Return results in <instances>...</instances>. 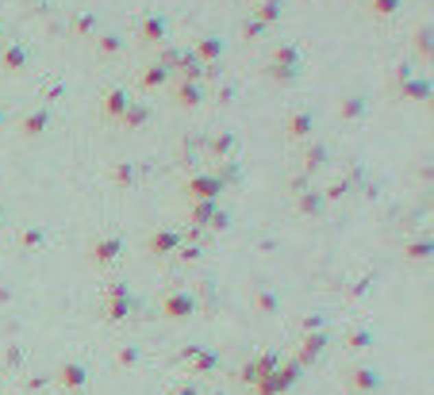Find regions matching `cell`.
Segmentation results:
<instances>
[{
    "instance_id": "6da1fadb",
    "label": "cell",
    "mask_w": 434,
    "mask_h": 395,
    "mask_svg": "<svg viewBox=\"0 0 434 395\" xmlns=\"http://www.w3.org/2000/svg\"><path fill=\"white\" fill-rule=\"evenodd\" d=\"M162 311H165V318H173V322H184V318H193V315H196V296H193V292H184V288L165 292V296H162Z\"/></svg>"
},
{
    "instance_id": "7a4b0ae2",
    "label": "cell",
    "mask_w": 434,
    "mask_h": 395,
    "mask_svg": "<svg viewBox=\"0 0 434 395\" xmlns=\"http://www.w3.org/2000/svg\"><path fill=\"white\" fill-rule=\"evenodd\" d=\"M165 35H169V20H165L162 12H146L143 20H138V39L146 47H165Z\"/></svg>"
},
{
    "instance_id": "3957f363",
    "label": "cell",
    "mask_w": 434,
    "mask_h": 395,
    "mask_svg": "<svg viewBox=\"0 0 434 395\" xmlns=\"http://www.w3.org/2000/svg\"><path fill=\"white\" fill-rule=\"evenodd\" d=\"M184 192H189V200L193 203H215V196L223 192V181L215 173H208V177H193V181L184 184Z\"/></svg>"
},
{
    "instance_id": "277c9868",
    "label": "cell",
    "mask_w": 434,
    "mask_h": 395,
    "mask_svg": "<svg viewBox=\"0 0 434 395\" xmlns=\"http://www.w3.org/2000/svg\"><path fill=\"white\" fill-rule=\"evenodd\" d=\"M173 100L181 107H200L204 100H208V88H204V81H177L173 85Z\"/></svg>"
},
{
    "instance_id": "5b68a950",
    "label": "cell",
    "mask_w": 434,
    "mask_h": 395,
    "mask_svg": "<svg viewBox=\"0 0 434 395\" xmlns=\"http://www.w3.org/2000/svg\"><path fill=\"white\" fill-rule=\"evenodd\" d=\"M311 131H315V116H311V112H304V107H300V112H292V116L285 119V135H289L292 142H304Z\"/></svg>"
},
{
    "instance_id": "8992f818",
    "label": "cell",
    "mask_w": 434,
    "mask_h": 395,
    "mask_svg": "<svg viewBox=\"0 0 434 395\" xmlns=\"http://www.w3.org/2000/svg\"><path fill=\"white\" fill-rule=\"evenodd\" d=\"M181 250V234L173 231V227H162V231L150 234V253L154 257H169V253Z\"/></svg>"
},
{
    "instance_id": "52a82bcc",
    "label": "cell",
    "mask_w": 434,
    "mask_h": 395,
    "mask_svg": "<svg viewBox=\"0 0 434 395\" xmlns=\"http://www.w3.org/2000/svg\"><path fill=\"white\" fill-rule=\"evenodd\" d=\"M47 127H50V104H43V107H35V112H27V116L20 119V135L23 138H39Z\"/></svg>"
},
{
    "instance_id": "ba28073f",
    "label": "cell",
    "mask_w": 434,
    "mask_h": 395,
    "mask_svg": "<svg viewBox=\"0 0 434 395\" xmlns=\"http://www.w3.org/2000/svg\"><path fill=\"white\" fill-rule=\"evenodd\" d=\"M127 104H131V92H127V88H108L104 100H100V112H104V119H123Z\"/></svg>"
},
{
    "instance_id": "9c48e42d",
    "label": "cell",
    "mask_w": 434,
    "mask_h": 395,
    "mask_svg": "<svg viewBox=\"0 0 434 395\" xmlns=\"http://www.w3.org/2000/svg\"><path fill=\"white\" fill-rule=\"evenodd\" d=\"M193 58L200 62V66H215V62L223 58V42L215 39V35H204V39H196V47H193Z\"/></svg>"
},
{
    "instance_id": "30bf717a",
    "label": "cell",
    "mask_w": 434,
    "mask_h": 395,
    "mask_svg": "<svg viewBox=\"0 0 434 395\" xmlns=\"http://www.w3.org/2000/svg\"><path fill=\"white\" fill-rule=\"evenodd\" d=\"M138 307V299L135 296H116V299H108L104 303V318L108 322H123V318H131V311Z\"/></svg>"
},
{
    "instance_id": "8fae6325",
    "label": "cell",
    "mask_w": 434,
    "mask_h": 395,
    "mask_svg": "<svg viewBox=\"0 0 434 395\" xmlns=\"http://www.w3.org/2000/svg\"><path fill=\"white\" fill-rule=\"evenodd\" d=\"M0 66H4V73H23L27 69V50L20 42H8V47L0 50Z\"/></svg>"
},
{
    "instance_id": "7c38bea8",
    "label": "cell",
    "mask_w": 434,
    "mask_h": 395,
    "mask_svg": "<svg viewBox=\"0 0 434 395\" xmlns=\"http://www.w3.org/2000/svg\"><path fill=\"white\" fill-rule=\"evenodd\" d=\"M119 250H123V242H119L116 234H112V238H97L93 242V261H97V265H112V261L119 257Z\"/></svg>"
},
{
    "instance_id": "4fadbf2b",
    "label": "cell",
    "mask_w": 434,
    "mask_h": 395,
    "mask_svg": "<svg viewBox=\"0 0 434 395\" xmlns=\"http://www.w3.org/2000/svg\"><path fill=\"white\" fill-rule=\"evenodd\" d=\"M58 380H62V387H69V392H81V387H85V380H88V372H85V365L69 361V365L58 368Z\"/></svg>"
},
{
    "instance_id": "5bb4252c",
    "label": "cell",
    "mask_w": 434,
    "mask_h": 395,
    "mask_svg": "<svg viewBox=\"0 0 434 395\" xmlns=\"http://www.w3.org/2000/svg\"><path fill=\"white\" fill-rule=\"evenodd\" d=\"M227 215L215 212V203H193V222L196 227H223Z\"/></svg>"
},
{
    "instance_id": "9a60e30c",
    "label": "cell",
    "mask_w": 434,
    "mask_h": 395,
    "mask_svg": "<svg viewBox=\"0 0 434 395\" xmlns=\"http://www.w3.org/2000/svg\"><path fill=\"white\" fill-rule=\"evenodd\" d=\"M250 20H258L261 27L269 31V23L280 20V0H261V4H254V16Z\"/></svg>"
},
{
    "instance_id": "2e32d148",
    "label": "cell",
    "mask_w": 434,
    "mask_h": 395,
    "mask_svg": "<svg viewBox=\"0 0 434 395\" xmlns=\"http://www.w3.org/2000/svg\"><path fill=\"white\" fill-rule=\"evenodd\" d=\"M184 361H193L196 372H215L219 368V353H204V349H184Z\"/></svg>"
},
{
    "instance_id": "e0dca14e",
    "label": "cell",
    "mask_w": 434,
    "mask_h": 395,
    "mask_svg": "<svg viewBox=\"0 0 434 395\" xmlns=\"http://www.w3.org/2000/svg\"><path fill=\"white\" fill-rule=\"evenodd\" d=\"M350 387H354V392H376V387H381V376H376L373 368H354V372H350Z\"/></svg>"
},
{
    "instance_id": "ac0fdd59",
    "label": "cell",
    "mask_w": 434,
    "mask_h": 395,
    "mask_svg": "<svg viewBox=\"0 0 434 395\" xmlns=\"http://www.w3.org/2000/svg\"><path fill=\"white\" fill-rule=\"evenodd\" d=\"M135 162H116L112 165V173H108V181L112 184H119V188H131V184H135Z\"/></svg>"
},
{
    "instance_id": "d6986e66",
    "label": "cell",
    "mask_w": 434,
    "mask_h": 395,
    "mask_svg": "<svg viewBox=\"0 0 434 395\" xmlns=\"http://www.w3.org/2000/svg\"><path fill=\"white\" fill-rule=\"evenodd\" d=\"M273 66H292V69H300V47L296 42H280L277 50H273Z\"/></svg>"
},
{
    "instance_id": "ffe728a7",
    "label": "cell",
    "mask_w": 434,
    "mask_h": 395,
    "mask_svg": "<svg viewBox=\"0 0 434 395\" xmlns=\"http://www.w3.org/2000/svg\"><path fill=\"white\" fill-rule=\"evenodd\" d=\"M400 97H404V100H426V97H431V81L407 77L404 85H400Z\"/></svg>"
},
{
    "instance_id": "44dd1931",
    "label": "cell",
    "mask_w": 434,
    "mask_h": 395,
    "mask_svg": "<svg viewBox=\"0 0 434 395\" xmlns=\"http://www.w3.org/2000/svg\"><path fill=\"white\" fill-rule=\"evenodd\" d=\"M169 77H173V73H169V69H162V66L154 62V66H146V69H143V77H138V85H143V88H162Z\"/></svg>"
},
{
    "instance_id": "7402d4cb",
    "label": "cell",
    "mask_w": 434,
    "mask_h": 395,
    "mask_svg": "<svg viewBox=\"0 0 434 395\" xmlns=\"http://www.w3.org/2000/svg\"><path fill=\"white\" fill-rule=\"evenodd\" d=\"M323 346H327V330H323V334H311L308 342H304V349H300V361H296V365H308V361H315V357L323 353Z\"/></svg>"
},
{
    "instance_id": "603a6c76",
    "label": "cell",
    "mask_w": 434,
    "mask_h": 395,
    "mask_svg": "<svg viewBox=\"0 0 434 395\" xmlns=\"http://www.w3.org/2000/svg\"><path fill=\"white\" fill-rule=\"evenodd\" d=\"M323 203H327V196H323V192H304L296 200V212L300 215H319V212H323Z\"/></svg>"
},
{
    "instance_id": "cb8c5ba5",
    "label": "cell",
    "mask_w": 434,
    "mask_h": 395,
    "mask_svg": "<svg viewBox=\"0 0 434 395\" xmlns=\"http://www.w3.org/2000/svg\"><path fill=\"white\" fill-rule=\"evenodd\" d=\"M338 116H342V119H361V116H365V97H342Z\"/></svg>"
},
{
    "instance_id": "d4e9b609",
    "label": "cell",
    "mask_w": 434,
    "mask_h": 395,
    "mask_svg": "<svg viewBox=\"0 0 434 395\" xmlns=\"http://www.w3.org/2000/svg\"><path fill=\"white\" fill-rule=\"evenodd\" d=\"M146 119H150V107L138 104V100H131V104H127V112H123V127H143Z\"/></svg>"
},
{
    "instance_id": "484cf974",
    "label": "cell",
    "mask_w": 434,
    "mask_h": 395,
    "mask_svg": "<svg viewBox=\"0 0 434 395\" xmlns=\"http://www.w3.org/2000/svg\"><path fill=\"white\" fill-rule=\"evenodd\" d=\"M265 77L277 81V85H292V81L300 77V69H292V66H273V62H269V66H265Z\"/></svg>"
},
{
    "instance_id": "4316f807",
    "label": "cell",
    "mask_w": 434,
    "mask_h": 395,
    "mask_svg": "<svg viewBox=\"0 0 434 395\" xmlns=\"http://www.w3.org/2000/svg\"><path fill=\"white\" fill-rule=\"evenodd\" d=\"M365 8H369V16H373V20H388V16H396L400 0H369Z\"/></svg>"
},
{
    "instance_id": "83f0119b",
    "label": "cell",
    "mask_w": 434,
    "mask_h": 395,
    "mask_svg": "<svg viewBox=\"0 0 434 395\" xmlns=\"http://www.w3.org/2000/svg\"><path fill=\"white\" fill-rule=\"evenodd\" d=\"M323 157H327V146H323V142L308 146V154H304V169H319V165H323Z\"/></svg>"
},
{
    "instance_id": "f1b7e54d",
    "label": "cell",
    "mask_w": 434,
    "mask_h": 395,
    "mask_svg": "<svg viewBox=\"0 0 434 395\" xmlns=\"http://www.w3.org/2000/svg\"><path fill=\"white\" fill-rule=\"evenodd\" d=\"M97 47H100V54H119V50H123V39H119V35H97Z\"/></svg>"
},
{
    "instance_id": "f546056e",
    "label": "cell",
    "mask_w": 434,
    "mask_h": 395,
    "mask_svg": "<svg viewBox=\"0 0 434 395\" xmlns=\"http://www.w3.org/2000/svg\"><path fill=\"white\" fill-rule=\"evenodd\" d=\"M43 238H47V234L39 231V227H27V231L20 234V242H23V250H39L43 246Z\"/></svg>"
},
{
    "instance_id": "4dcf8cb0",
    "label": "cell",
    "mask_w": 434,
    "mask_h": 395,
    "mask_svg": "<svg viewBox=\"0 0 434 395\" xmlns=\"http://www.w3.org/2000/svg\"><path fill=\"white\" fill-rule=\"evenodd\" d=\"M415 50H419V54H423V62L431 58V27L415 31Z\"/></svg>"
},
{
    "instance_id": "1f68e13d",
    "label": "cell",
    "mask_w": 434,
    "mask_h": 395,
    "mask_svg": "<svg viewBox=\"0 0 434 395\" xmlns=\"http://www.w3.org/2000/svg\"><path fill=\"white\" fill-rule=\"evenodd\" d=\"M227 150H234V135H231V131H227V135H219V138L212 142V154H215V157H223Z\"/></svg>"
},
{
    "instance_id": "d6a6232c",
    "label": "cell",
    "mask_w": 434,
    "mask_h": 395,
    "mask_svg": "<svg viewBox=\"0 0 434 395\" xmlns=\"http://www.w3.org/2000/svg\"><path fill=\"white\" fill-rule=\"evenodd\" d=\"M261 35H265V27H261V23L258 20H246V23H242V39H261Z\"/></svg>"
},
{
    "instance_id": "836d02e7",
    "label": "cell",
    "mask_w": 434,
    "mask_h": 395,
    "mask_svg": "<svg viewBox=\"0 0 434 395\" xmlns=\"http://www.w3.org/2000/svg\"><path fill=\"white\" fill-rule=\"evenodd\" d=\"M119 365H123V368L138 365V349L135 346H123V349H119Z\"/></svg>"
},
{
    "instance_id": "e575fe53",
    "label": "cell",
    "mask_w": 434,
    "mask_h": 395,
    "mask_svg": "<svg viewBox=\"0 0 434 395\" xmlns=\"http://www.w3.org/2000/svg\"><path fill=\"white\" fill-rule=\"evenodd\" d=\"M93 27H97V20H93V16H81V20H73V31H77V35H93Z\"/></svg>"
},
{
    "instance_id": "d590c367",
    "label": "cell",
    "mask_w": 434,
    "mask_h": 395,
    "mask_svg": "<svg viewBox=\"0 0 434 395\" xmlns=\"http://www.w3.org/2000/svg\"><path fill=\"white\" fill-rule=\"evenodd\" d=\"M431 253V242H419V246H407V257H426Z\"/></svg>"
},
{
    "instance_id": "8d00e7d4",
    "label": "cell",
    "mask_w": 434,
    "mask_h": 395,
    "mask_svg": "<svg viewBox=\"0 0 434 395\" xmlns=\"http://www.w3.org/2000/svg\"><path fill=\"white\" fill-rule=\"evenodd\" d=\"M196 257H200V250H196V246H184V250H181V261H196Z\"/></svg>"
},
{
    "instance_id": "74e56055",
    "label": "cell",
    "mask_w": 434,
    "mask_h": 395,
    "mask_svg": "<svg viewBox=\"0 0 434 395\" xmlns=\"http://www.w3.org/2000/svg\"><path fill=\"white\" fill-rule=\"evenodd\" d=\"M173 395H200V387H196V384H181Z\"/></svg>"
},
{
    "instance_id": "f35d334b",
    "label": "cell",
    "mask_w": 434,
    "mask_h": 395,
    "mask_svg": "<svg viewBox=\"0 0 434 395\" xmlns=\"http://www.w3.org/2000/svg\"><path fill=\"white\" fill-rule=\"evenodd\" d=\"M246 4H250V8H254V4H261V0H246Z\"/></svg>"
},
{
    "instance_id": "ab89813d",
    "label": "cell",
    "mask_w": 434,
    "mask_h": 395,
    "mask_svg": "<svg viewBox=\"0 0 434 395\" xmlns=\"http://www.w3.org/2000/svg\"><path fill=\"white\" fill-rule=\"evenodd\" d=\"M0 123H4V107H0Z\"/></svg>"
},
{
    "instance_id": "60d3db41",
    "label": "cell",
    "mask_w": 434,
    "mask_h": 395,
    "mask_svg": "<svg viewBox=\"0 0 434 395\" xmlns=\"http://www.w3.org/2000/svg\"><path fill=\"white\" fill-rule=\"evenodd\" d=\"M0 39H4V23H0Z\"/></svg>"
},
{
    "instance_id": "b9f144b4",
    "label": "cell",
    "mask_w": 434,
    "mask_h": 395,
    "mask_svg": "<svg viewBox=\"0 0 434 395\" xmlns=\"http://www.w3.org/2000/svg\"><path fill=\"white\" fill-rule=\"evenodd\" d=\"M0 227H4V212H0Z\"/></svg>"
}]
</instances>
